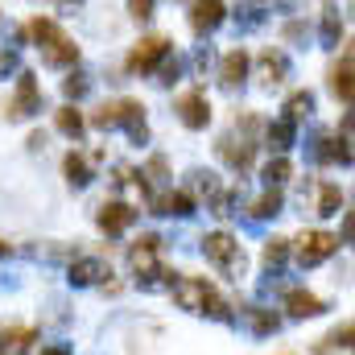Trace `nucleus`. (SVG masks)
<instances>
[{
  "instance_id": "nucleus-30",
  "label": "nucleus",
  "mask_w": 355,
  "mask_h": 355,
  "mask_svg": "<svg viewBox=\"0 0 355 355\" xmlns=\"http://www.w3.org/2000/svg\"><path fill=\"white\" fill-rule=\"evenodd\" d=\"M289 261V240H281V236H272L265 244V265L268 272H281V265Z\"/></svg>"
},
{
  "instance_id": "nucleus-14",
  "label": "nucleus",
  "mask_w": 355,
  "mask_h": 355,
  "mask_svg": "<svg viewBox=\"0 0 355 355\" xmlns=\"http://www.w3.org/2000/svg\"><path fill=\"white\" fill-rule=\"evenodd\" d=\"M257 79H261V87H281L285 79H289V58L281 54V50H265L261 58H257Z\"/></svg>"
},
{
  "instance_id": "nucleus-11",
  "label": "nucleus",
  "mask_w": 355,
  "mask_h": 355,
  "mask_svg": "<svg viewBox=\"0 0 355 355\" xmlns=\"http://www.w3.org/2000/svg\"><path fill=\"white\" fill-rule=\"evenodd\" d=\"M103 277H112V268H107L103 257H75V261H67V281H71L75 289L99 285Z\"/></svg>"
},
{
  "instance_id": "nucleus-6",
  "label": "nucleus",
  "mask_w": 355,
  "mask_h": 355,
  "mask_svg": "<svg viewBox=\"0 0 355 355\" xmlns=\"http://www.w3.org/2000/svg\"><path fill=\"white\" fill-rule=\"evenodd\" d=\"M293 244H297V265L302 268L327 265L339 252V236H331V232H302V240H293Z\"/></svg>"
},
{
  "instance_id": "nucleus-27",
  "label": "nucleus",
  "mask_w": 355,
  "mask_h": 355,
  "mask_svg": "<svg viewBox=\"0 0 355 355\" xmlns=\"http://www.w3.org/2000/svg\"><path fill=\"white\" fill-rule=\"evenodd\" d=\"M54 124H58V132H62V137H71V141H79V137H83V128H87V120H83V112H79V107H62V112L54 116Z\"/></svg>"
},
{
  "instance_id": "nucleus-8",
  "label": "nucleus",
  "mask_w": 355,
  "mask_h": 355,
  "mask_svg": "<svg viewBox=\"0 0 355 355\" xmlns=\"http://www.w3.org/2000/svg\"><path fill=\"white\" fill-rule=\"evenodd\" d=\"M166 58H170V42L166 37H141L137 50L128 54V71L132 75H153Z\"/></svg>"
},
{
  "instance_id": "nucleus-41",
  "label": "nucleus",
  "mask_w": 355,
  "mask_h": 355,
  "mask_svg": "<svg viewBox=\"0 0 355 355\" xmlns=\"http://www.w3.org/2000/svg\"><path fill=\"white\" fill-rule=\"evenodd\" d=\"M29 149L42 153V149H46V132H29Z\"/></svg>"
},
{
  "instance_id": "nucleus-23",
  "label": "nucleus",
  "mask_w": 355,
  "mask_h": 355,
  "mask_svg": "<svg viewBox=\"0 0 355 355\" xmlns=\"http://www.w3.org/2000/svg\"><path fill=\"white\" fill-rule=\"evenodd\" d=\"M62 174H67V182H71V190H87L91 186V162L83 157V153H67V162H62Z\"/></svg>"
},
{
  "instance_id": "nucleus-7",
  "label": "nucleus",
  "mask_w": 355,
  "mask_h": 355,
  "mask_svg": "<svg viewBox=\"0 0 355 355\" xmlns=\"http://www.w3.org/2000/svg\"><path fill=\"white\" fill-rule=\"evenodd\" d=\"M33 112H42L37 75H29V71H17V95L8 99V120H29Z\"/></svg>"
},
{
  "instance_id": "nucleus-32",
  "label": "nucleus",
  "mask_w": 355,
  "mask_h": 355,
  "mask_svg": "<svg viewBox=\"0 0 355 355\" xmlns=\"http://www.w3.org/2000/svg\"><path fill=\"white\" fill-rule=\"evenodd\" d=\"M289 174H293V166H289V162H285L281 153H277V157L268 162L265 170H261V178H265V186H281V182H285Z\"/></svg>"
},
{
  "instance_id": "nucleus-17",
  "label": "nucleus",
  "mask_w": 355,
  "mask_h": 355,
  "mask_svg": "<svg viewBox=\"0 0 355 355\" xmlns=\"http://www.w3.org/2000/svg\"><path fill=\"white\" fill-rule=\"evenodd\" d=\"M285 310H289V318H318L327 306H322V297H314L310 289H289V293H285Z\"/></svg>"
},
{
  "instance_id": "nucleus-3",
  "label": "nucleus",
  "mask_w": 355,
  "mask_h": 355,
  "mask_svg": "<svg viewBox=\"0 0 355 355\" xmlns=\"http://www.w3.org/2000/svg\"><path fill=\"white\" fill-rule=\"evenodd\" d=\"M257 128H261L257 116H240L236 128L219 137V157H223L236 174H244V170L252 166V157H257Z\"/></svg>"
},
{
  "instance_id": "nucleus-34",
  "label": "nucleus",
  "mask_w": 355,
  "mask_h": 355,
  "mask_svg": "<svg viewBox=\"0 0 355 355\" xmlns=\"http://www.w3.org/2000/svg\"><path fill=\"white\" fill-rule=\"evenodd\" d=\"M182 71H186L182 58H166V62L157 67V83H162V87H174L178 79H182Z\"/></svg>"
},
{
  "instance_id": "nucleus-44",
  "label": "nucleus",
  "mask_w": 355,
  "mask_h": 355,
  "mask_svg": "<svg viewBox=\"0 0 355 355\" xmlns=\"http://www.w3.org/2000/svg\"><path fill=\"white\" fill-rule=\"evenodd\" d=\"M62 4H71V0H62Z\"/></svg>"
},
{
  "instance_id": "nucleus-24",
  "label": "nucleus",
  "mask_w": 355,
  "mask_h": 355,
  "mask_svg": "<svg viewBox=\"0 0 355 355\" xmlns=\"http://www.w3.org/2000/svg\"><path fill=\"white\" fill-rule=\"evenodd\" d=\"M244 322H248L252 335H261V339L281 331V318H277L272 310H265V306H248V310H244Z\"/></svg>"
},
{
  "instance_id": "nucleus-29",
  "label": "nucleus",
  "mask_w": 355,
  "mask_h": 355,
  "mask_svg": "<svg viewBox=\"0 0 355 355\" xmlns=\"http://www.w3.org/2000/svg\"><path fill=\"white\" fill-rule=\"evenodd\" d=\"M318 37H322L327 50H335L339 37H343V21H339V12H335L331 4H327V12H322V29H318Z\"/></svg>"
},
{
  "instance_id": "nucleus-19",
  "label": "nucleus",
  "mask_w": 355,
  "mask_h": 355,
  "mask_svg": "<svg viewBox=\"0 0 355 355\" xmlns=\"http://www.w3.org/2000/svg\"><path fill=\"white\" fill-rule=\"evenodd\" d=\"M21 252H25L29 261H42V265H67V261L79 257L71 244H25Z\"/></svg>"
},
{
  "instance_id": "nucleus-21",
  "label": "nucleus",
  "mask_w": 355,
  "mask_h": 355,
  "mask_svg": "<svg viewBox=\"0 0 355 355\" xmlns=\"http://www.w3.org/2000/svg\"><path fill=\"white\" fill-rule=\"evenodd\" d=\"M331 91H335V99H339V103H352V95H355V83H352V50H343V58L335 62V71H331Z\"/></svg>"
},
{
  "instance_id": "nucleus-35",
  "label": "nucleus",
  "mask_w": 355,
  "mask_h": 355,
  "mask_svg": "<svg viewBox=\"0 0 355 355\" xmlns=\"http://www.w3.org/2000/svg\"><path fill=\"white\" fill-rule=\"evenodd\" d=\"M33 339H37V331H29V327H25V331H17V327H12V331H4V335H0V343H12V347H29Z\"/></svg>"
},
{
  "instance_id": "nucleus-9",
  "label": "nucleus",
  "mask_w": 355,
  "mask_h": 355,
  "mask_svg": "<svg viewBox=\"0 0 355 355\" xmlns=\"http://www.w3.org/2000/svg\"><path fill=\"white\" fill-rule=\"evenodd\" d=\"M112 116H116V128H124L132 137V145H149V128H145V107L141 99H116L112 103Z\"/></svg>"
},
{
  "instance_id": "nucleus-2",
  "label": "nucleus",
  "mask_w": 355,
  "mask_h": 355,
  "mask_svg": "<svg viewBox=\"0 0 355 355\" xmlns=\"http://www.w3.org/2000/svg\"><path fill=\"white\" fill-rule=\"evenodd\" d=\"M33 42H37V50H42V62L46 67H75L79 62V46L50 21V17H33L29 21V29H25Z\"/></svg>"
},
{
  "instance_id": "nucleus-38",
  "label": "nucleus",
  "mask_w": 355,
  "mask_h": 355,
  "mask_svg": "<svg viewBox=\"0 0 355 355\" xmlns=\"http://www.w3.org/2000/svg\"><path fill=\"white\" fill-rule=\"evenodd\" d=\"M302 37H306V25L302 21H289L285 25V42H302Z\"/></svg>"
},
{
  "instance_id": "nucleus-15",
  "label": "nucleus",
  "mask_w": 355,
  "mask_h": 355,
  "mask_svg": "<svg viewBox=\"0 0 355 355\" xmlns=\"http://www.w3.org/2000/svg\"><path fill=\"white\" fill-rule=\"evenodd\" d=\"M248 54L244 50H227L223 58H219V83L227 91H236V87H244V79H248Z\"/></svg>"
},
{
  "instance_id": "nucleus-45",
  "label": "nucleus",
  "mask_w": 355,
  "mask_h": 355,
  "mask_svg": "<svg viewBox=\"0 0 355 355\" xmlns=\"http://www.w3.org/2000/svg\"><path fill=\"white\" fill-rule=\"evenodd\" d=\"M0 355H4V352H0Z\"/></svg>"
},
{
  "instance_id": "nucleus-26",
  "label": "nucleus",
  "mask_w": 355,
  "mask_h": 355,
  "mask_svg": "<svg viewBox=\"0 0 355 355\" xmlns=\"http://www.w3.org/2000/svg\"><path fill=\"white\" fill-rule=\"evenodd\" d=\"M314 116V91H293L289 99H285V120H310Z\"/></svg>"
},
{
  "instance_id": "nucleus-43",
  "label": "nucleus",
  "mask_w": 355,
  "mask_h": 355,
  "mask_svg": "<svg viewBox=\"0 0 355 355\" xmlns=\"http://www.w3.org/2000/svg\"><path fill=\"white\" fill-rule=\"evenodd\" d=\"M0 257H12V244L8 240H0Z\"/></svg>"
},
{
  "instance_id": "nucleus-12",
  "label": "nucleus",
  "mask_w": 355,
  "mask_h": 355,
  "mask_svg": "<svg viewBox=\"0 0 355 355\" xmlns=\"http://www.w3.org/2000/svg\"><path fill=\"white\" fill-rule=\"evenodd\" d=\"M223 17H227V4H223V0H194V4H190V29H194L198 37L215 33V29L223 25Z\"/></svg>"
},
{
  "instance_id": "nucleus-1",
  "label": "nucleus",
  "mask_w": 355,
  "mask_h": 355,
  "mask_svg": "<svg viewBox=\"0 0 355 355\" xmlns=\"http://www.w3.org/2000/svg\"><path fill=\"white\" fill-rule=\"evenodd\" d=\"M170 289H174V302L182 310L207 314V318H215V322H236L232 306L215 293V285H211L207 277H182V272H178L174 281H170Z\"/></svg>"
},
{
  "instance_id": "nucleus-13",
  "label": "nucleus",
  "mask_w": 355,
  "mask_h": 355,
  "mask_svg": "<svg viewBox=\"0 0 355 355\" xmlns=\"http://www.w3.org/2000/svg\"><path fill=\"white\" fill-rule=\"evenodd\" d=\"M95 223H99L103 236H124V232L137 223V211H132L128 202H103L99 215H95Z\"/></svg>"
},
{
  "instance_id": "nucleus-33",
  "label": "nucleus",
  "mask_w": 355,
  "mask_h": 355,
  "mask_svg": "<svg viewBox=\"0 0 355 355\" xmlns=\"http://www.w3.org/2000/svg\"><path fill=\"white\" fill-rule=\"evenodd\" d=\"M352 335H355L352 322H339V327L327 335V347H322V352H347V347H352Z\"/></svg>"
},
{
  "instance_id": "nucleus-31",
  "label": "nucleus",
  "mask_w": 355,
  "mask_h": 355,
  "mask_svg": "<svg viewBox=\"0 0 355 355\" xmlns=\"http://www.w3.org/2000/svg\"><path fill=\"white\" fill-rule=\"evenodd\" d=\"M87 91H91V75L87 71H71V75L62 79V95H67V99H83Z\"/></svg>"
},
{
  "instance_id": "nucleus-18",
  "label": "nucleus",
  "mask_w": 355,
  "mask_h": 355,
  "mask_svg": "<svg viewBox=\"0 0 355 355\" xmlns=\"http://www.w3.org/2000/svg\"><path fill=\"white\" fill-rule=\"evenodd\" d=\"M153 215H174V219H190L194 215V198L186 190H170L153 198Z\"/></svg>"
},
{
  "instance_id": "nucleus-37",
  "label": "nucleus",
  "mask_w": 355,
  "mask_h": 355,
  "mask_svg": "<svg viewBox=\"0 0 355 355\" xmlns=\"http://www.w3.org/2000/svg\"><path fill=\"white\" fill-rule=\"evenodd\" d=\"M153 8H157V0H128L132 21H149V17H153Z\"/></svg>"
},
{
  "instance_id": "nucleus-40",
  "label": "nucleus",
  "mask_w": 355,
  "mask_h": 355,
  "mask_svg": "<svg viewBox=\"0 0 355 355\" xmlns=\"http://www.w3.org/2000/svg\"><path fill=\"white\" fill-rule=\"evenodd\" d=\"M211 58H215V54H211V46H202V50L194 54V67H198V71H207V67H211Z\"/></svg>"
},
{
  "instance_id": "nucleus-16",
  "label": "nucleus",
  "mask_w": 355,
  "mask_h": 355,
  "mask_svg": "<svg viewBox=\"0 0 355 355\" xmlns=\"http://www.w3.org/2000/svg\"><path fill=\"white\" fill-rule=\"evenodd\" d=\"M268 12H272V8H268L265 0H240V4H236V29H240V33H257L268 21Z\"/></svg>"
},
{
  "instance_id": "nucleus-39",
  "label": "nucleus",
  "mask_w": 355,
  "mask_h": 355,
  "mask_svg": "<svg viewBox=\"0 0 355 355\" xmlns=\"http://www.w3.org/2000/svg\"><path fill=\"white\" fill-rule=\"evenodd\" d=\"M149 178H153V182H166V157H153V162H149Z\"/></svg>"
},
{
  "instance_id": "nucleus-10",
  "label": "nucleus",
  "mask_w": 355,
  "mask_h": 355,
  "mask_svg": "<svg viewBox=\"0 0 355 355\" xmlns=\"http://www.w3.org/2000/svg\"><path fill=\"white\" fill-rule=\"evenodd\" d=\"M178 120L190 128V132H198V128H207L211 124V99H207V91H186L182 99H178Z\"/></svg>"
},
{
  "instance_id": "nucleus-4",
  "label": "nucleus",
  "mask_w": 355,
  "mask_h": 355,
  "mask_svg": "<svg viewBox=\"0 0 355 355\" xmlns=\"http://www.w3.org/2000/svg\"><path fill=\"white\" fill-rule=\"evenodd\" d=\"M202 257L219 268L223 277H232V281H240L244 268H248V257H244L240 240L227 236V232H207V236H202Z\"/></svg>"
},
{
  "instance_id": "nucleus-22",
  "label": "nucleus",
  "mask_w": 355,
  "mask_h": 355,
  "mask_svg": "<svg viewBox=\"0 0 355 355\" xmlns=\"http://www.w3.org/2000/svg\"><path fill=\"white\" fill-rule=\"evenodd\" d=\"M265 141H268V149H272V153H285V149L297 141V124H293V120H285V116H281V120H272V124L265 128Z\"/></svg>"
},
{
  "instance_id": "nucleus-36",
  "label": "nucleus",
  "mask_w": 355,
  "mask_h": 355,
  "mask_svg": "<svg viewBox=\"0 0 355 355\" xmlns=\"http://www.w3.org/2000/svg\"><path fill=\"white\" fill-rule=\"evenodd\" d=\"M17 71H21V62H17V50L0 46V79H8V75H17Z\"/></svg>"
},
{
  "instance_id": "nucleus-20",
  "label": "nucleus",
  "mask_w": 355,
  "mask_h": 355,
  "mask_svg": "<svg viewBox=\"0 0 355 355\" xmlns=\"http://www.w3.org/2000/svg\"><path fill=\"white\" fill-rule=\"evenodd\" d=\"M186 178H190V190H186L190 198L198 194V198H207L211 207L219 202V194H223V186H219V174H211V170H190Z\"/></svg>"
},
{
  "instance_id": "nucleus-42",
  "label": "nucleus",
  "mask_w": 355,
  "mask_h": 355,
  "mask_svg": "<svg viewBox=\"0 0 355 355\" xmlns=\"http://www.w3.org/2000/svg\"><path fill=\"white\" fill-rule=\"evenodd\" d=\"M42 355H71V352H67V347L58 343V347H46V352H42Z\"/></svg>"
},
{
  "instance_id": "nucleus-5",
  "label": "nucleus",
  "mask_w": 355,
  "mask_h": 355,
  "mask_svg": "<svg viewBox=\"0 0 355 355\" xmlns=\"http://www.w3.org/2000/svg\"><path fill=\"white\" fill-rule=\"evenodd\" d=\"M157 248H162V240H157V236H141V240L128 248V268H132V277H137L145 289H153V285L170 272V268H162Z\"/></svg>"
},
{
  "instance_id": "nucleus-28",
  "label": "nucleus",
  "mask_w": 355,
  "mask_h": 355,
  "mask_svg": "<svg viewBox=\"0 0 355 355\" xmlns=\"http://www.w3.org/2000/svg\"><path fill=\"white\" fill-rule=\"evenodd\" d=\"M318 215H339L343 211V190L335 186V182H322L318 186V207H314Z\"/></svg>"
},
{
  "instance_id": "nucleus-25",
  "label": "nucleus",
  "mask_w": 355,
  "mask_h": 355,
  "mask_svg": "<svg viewBox=\"0 0 355 355\" xmlns=\"http://www.w3.org/2000/svg\"><path fill=\"white\" fill-rule=\"evenodd\" d=\"M281 202H285V198H281V186H268L265 194L252 202V227H257L261 219H277V215H281Z\"/></svg>"
}]
</instances>
